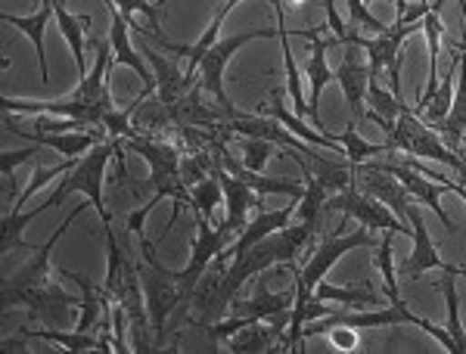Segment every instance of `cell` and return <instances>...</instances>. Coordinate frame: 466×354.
<instances>
[{
    "label": "cell",
    "instance_id": "484cf974",
    "mask_svg": "<svg viewBox=\"0 0 466 354\" xmlns=\"http://www.w3.org/2000/svg\"><path fill=\"white\" fill-rule=\"evenodd\" d=\"M25 339H41V342H54L59 345V349H66V351H75V354H81V351H100V336H94V333H78V329H54V327H25V329H19Z\"/></svg>",
    "mask_w": 466,
    "mask_h": 354
},
{
    "label": "cell",
    "instance_id": "8fae6325",
    "mask_svg": "<svg viewBox=\"0 0 466 354\" xmlns=\"http://www.w3.org/2000/svg\"><path fill=\"white\" fill-rule=\"evenodd\" d=\"M336 81L342 87V96L349 103L351 122L360 125L367 118V81H370V66L364 59V47L349 44L342 54V63L336 69Z\"/></svg>",
    "mask_w": 466,
    "mask_h": 354
},
{
    "label": "cell",
    "instance_id": "4316f807",
    "mask_svg": "<svg viewBox=\"0 0 466 354\" xmlns=\"http://www.w3.org/2000/svg\"><path fill=\"white\" fill-rule=\"evenodd\" d=\"M441 270H445V280L435 286V289L445 296V305H448L445 329L451 333V339H454L457 354H466V329H463V323H461V296H457V265H445Z\"/></svg>",
    "mask_w": 466,
    "mask_h": 354
},
{
    "label": "cell",
    "instance_id": "52a82bcc",
    "mask_svg": "<svg viewBox=\"0 0 466 354\" xmlns=\"http://www.w3.org/2000/svg\"><path fill=\"white\" fill-rule=\"evenodd\" d=\"M323 212H342L345 217H355V221H360L370 230H392L398 237L413 239V228H408V224H404L392 208L382 206L380 199H373V196H367L364 190H358L355 184L345 187V190L329 193L327 202H323Z\"/></svg>",
    "mask_w": 466,
    "mask_h": 354
},
{
    "label": "cell",
    "instance_id": "ab89813d",
    "mask_svg": "<svg viewBox=\"0 0 466 354\" xmlns=\"http://www.w3.org/2000/svg\"><path fill=\"white\" fill-rule=\"evenodd\" d=\"M395 10H398V16H401V13L408 10V0H395Z\"/></svg>",
    "mask_w": 466,
    "mask_h": 354
},
{
    "label": "cell",
    "instance_id": "f546056e",
    "mask_svg": "<svg viewBox=\"0 0 466 354\" xmlns=\"http://www.w3.org/2000/svg\"><path fill=\"white\" fill-rule=\"evenodd\" d=\"M215 171V149H190L187 156H180V177H184V187L193 190L199 180H206Z\"/></svg>",
    "mask_w": 466,
    "mask_h": 354
},
{
    "label": "cell",
    "instance_id": "8992f818",
    "mask_svg": "<svg viewBox=\"0 0 466 354\" xmlns=\"http://www.w3.org/2000/svg\"><path fill=\"white\" fill-rule=\"evenodd\" d=\"M87 206H90V202H87ZM87 206L75 208V212L66 217L63 224H59V230L44 246H32V255H28V258L22 261L19 268H4V311L16 308V298L22 296V292L35 289V286L47 283L50 277H54V270H50V252H54V246L59 243V239H63V233L69 230V224L78 221V217L85 215Z\"/></svg>",
    "mask_w": 466,
    "mask_h": 354
},
{
    "label": "cell",
    "instance_id": "f35d334b",
    "mask_svg": "<svg viewBox=\"0 0 466 354\" xmlns=\"http://www.w3.org/2000/svg\"><path fill=\"white\" fill-rule=\"evenodd\" d=\"M329 342H333L336 351H358L360 349V339L355 327H329L327 329Z\"/></svg>",
    "mask_w": 466,
    "mask_h": 354
},
{
    "label": "cell",
    "instance_id": "836d02e7",
    "mask_svg": "<svg viewBox=\"0 0 466 354\" xmlns=\"http://www.w3.org/2000/svg\"><path fill=\"white\" fill-rule=\"evenodd\" d=\"M75 168V162L69 159V162H59V165H50V168H44V165H37V168L32 171V180L25 184V190H22L19 196H16V202H13V212H22L25 208V202L32 199V196L41 190L44 184H50L56 175H66V171H72Z\"/></svg>",
    "mask_w": 466,
    "mask_h": 354
},
{
    "label": "cell",
    "instance_id": "5b68a950",
    "mask_svg": "<svg viewBox=\"0 0 466 354\" xmlns=\"http://www.w3.org/2000/svg\"><path fill=\"white\" fill-rule=\"evenodd\" d=\"M277 28L270 25H261V28H252V32H239L233 37H224V41H215L212 47L206 50V56L199 59V69H197V78H199V87L208 90V94L218 100V106L228 112V118L237 116L233 103L228 100V90H224V72H228V63L239 50L246 47L249 41H258V37H274Z\"/></svg>",
    "mask_w": 466,
    "mask_h": 354
},
{
    "label": "cell",
    "instance_id": "d6a6232c",
    "mask_svg": "<svg viewBox=\"0 0 466 354\" xmlns=\"http://www.w3.org/2000/svg\"><path fill=\"white\" fill-rule=\"evenodd\" d=\"M392 230H382V239L377 246V255H373V265L380 268L382 283H386L389 301H401V292H398V277H395V265H392Z\"/></svg>",
    "mask_w": 466,
    "mask_h": 354
},
{
    "label": "cell",
    "instance_id": "277c9868",
    "mask_svg": "<svg viewBox=\"0 0 466 354\" xmlns=\"http://www.w3.org/2000/svg\"><path fill=\"white\" fill-rule=\"evenodd\" d=\"M122 147H125L122 137H109V140L96 143L90 153H85V159L75 165L72 175L56 187V193H54L56 206H63L66 193H85L87 202L96 208V215H100V224H112V215L106 212V196H103V180H106V165L116 159V153Z\"/></svg>",
    "mask_w": 466,
    "mask_h": 354
},
{
    "label": "cell",
    "instance_id": "60d3db41",
    "mask_svg": "<svg viewBox=\"0 0 466 354\" xmlns=\"http://www.w3.org/2000/svg\"><path fill=\"white\" fill-rule=\"evenodd\" d=\"M457 277H466V265H457Z\"/></svg>",
    "mask_w": 466,
    "mask_h": 354
},
{
    "label": "cell",
    "instance_id": "9a60e30c",
    "mask_svg": "<svg viewBox=\"0 0 466 354\" xmlns=\"http://www.w3.org/2000/svg\"><path fill=\"white\" fill-rule=\"evenodd\" d=\"M329 47H333V41H320V35H318V37H311V59H308L305 75H308V122L318 127L320 134L333 137V134L327 131V125H323L320 109H318L323 87H327L329 81L336 78V72L329 69V63H327V50H329ZM333 140H336V137H333Z\"/></svg>",
    "mask_w": 466,
    "mask_h": 354
},
{
    "label": "cell",
    "instance_id": "ba28073f",
    "mask_svg": "<svg viewBox=\"0 0 466 354\" xmlns=\"http://www.w3.org/2000/svg\"><path fill=\"white\" fill-rule=\"evenodd\" d=\"M16 305L25 308L32 323H44V327H54V329H69L72 311L81 308V298H72L69 292L63 289V283H59L56 277H50L47 283L22 292L16 298Z\"/></svg>",
    "mask_w": 466,
    "mask_h": 354
},
{
    "label": "cell",
    "instance_id": "7c38bea8",
    "mask_svg": "<svg viewBox=\"0 0 466 354\" xmlns=\"http://www.w3.org/2000/svg\"><path fill=\"white\" fill-rule=\"evenodd\" d=\"M239 0H224L221 6H218V13H215V19L208 22V28L199 35V41L193 44V47H187V44H175V41H168V37H162L159 32H147V28H140V37H147V41H153V44H159V47L165 50H171V54H177V56H187V75H193L197 78V69H199V59L206 56V50L212 47V44L218 41V32H221V25H224V19L230 16V10L237 6ZM289 6H308V0H289Z\"/></svg>",
    "mask_w": 466,
    "mask_h": 354
},
{
    "label": "cell",
    "instance_id": "83f0119b",
    "mask_svg": "<svg viewBox=\"0 0 466 354\" xmlns=\"http://www.w3.org/2000/svg\"><path fill=\"white\" fill-rule=\"evenodd\" d=\"M47 208H56V199L50 196L47 202H44L41 208H35V212H6L4 215V239H0V252H4V258H10L16 248H32L28 243H22V230L28 228V224L35 221V217H41Z\"/></svg>",
    "mask_w": 466,
    "mask_h": 354
},
{
    "label": "cell",
    "instance_id": "b9f144b4",
    "mask_svg": "<svg viewBox=\"0 0 466 354\" xmlns=\"http://www.w3.org/2000/svg\"><path fill=\"white\" fill-rule=\"evenodd\" d=\"M364 4H380V0H364Z\"/></svg>",
    "mask_w": 466,
    "mask_h": 354
},
{
    "label": "cell",
    "instance_id": "cb8c5ba5",
    "mask_svg": "<svg viewBox=\"0 0 466 354\" xmlns=\"http://www.w3.org/2000/svg\"><path fill=\"white\" fill-rule=\"evenodd\" d=\"M314 298L320 301H336V305H345L349 311H367V308L380 305V292L373 289V283H355V286H333V283H318L314 289Z\"/></svg>",
    "mask_w": 466,
    "mask_h": 354
},
{
    "label": "cell",
    "instance_id": "e0dca14e",
    "mask_svg": "<svg viewBox=\"0 0 466 354\" xmlns=\"http://www.w3.org/2000/svg\"><path fill=\"white\" fill-rule=\"evenodd\" d=\"M283 96H287V94H283V87H274V90H270L268 100L261 103L258 116L277 118V122L287 125L292 134H299V137L308 140L311 147H320V149H333V153H342V143H339V140H333V137H327V134H320L318 127H308L302 116H296V112H289V109H287V100H283Z\"/></svg>",
    "mask_w": 466,
    "mask_h": 354
},
{
    "label": "cell",
    "instance_id": "30bf717a",
    "mask_svg": "<svg viewBox=\"0 0 466 354\" xmlns=\"http://www.w3.org/2000/svg\"><path fill=\"white\" fill-rule=\"evenodd\" d=\"M215 180L221 184V190H224V206H228V215H224V221H221V230L224 233H230V237H237L239 230L246 228V217H249V212L255 208V212H261L265 208V202H261V196L252 190L246 180H239V177H233L228 168H224L221 162L215 159Z\"/></svg>",
    "mask_w": 466,
    "mask_h": 354
},
{
    "label": "cell",
    "instance_id": "1f68e13d",
    "mask_svg": "<svg viewBox=\"0 0 466 354\" xmlns=\"http://www.w3.org/2000/svg\"><path fill=\"white\" fill-rule=\"evenodd\" d=\"M451 54H454V66H451V72L445 75V81L439 85V90H435V96H432V103L426 106V122L430 125H439L441 118L448 116V109H451V100H454V81H457V47H451Z\"/></svg>",
    "mask_w": 466,
    "mask_h": 354
},
{
    "label": "cell",
    "instance_id": "e575fe53",
    "mask_svg": "<svg viewBox=\"0 0 466 354\" xmlns=\"http://www.w3.org/2000/svg\"><path fill=\"white\" fill-rule=\"evenodd\" d=\"M237 137V134H233ZM239 149H243V165L249 171H265L268 159L274 156V143L261 140V137H239Z\"/></svg>",
    "mask_w": 466,
    "mask_h": 354
},
{
    "label": "cell",
    "instance_id": "d4e9b609",
    "mask_svg": "<svg viewBox=\"0 0 466 354\" xmlns=\"http://www.w3.org/2000/svg\"><path fill=\"white\" fill-rule=\"evenodd\" d=\"M308 159V168L314 171V177L327 187V193H336V190H345V187L355 184V165H342V162H333L327 156H320L318 149H308L302 153Z\"/></svg>",
    "mask_w": 466,
    "mask_h": 354
},
{
    "label": "cell",
    "instance_id": "2e32d148",
    "mask_svg": "<svg viewBox=\"0 0 466 354\" xmlns=\"http://www.w3.org/2000/svg\"><path fill=\"white\" fill-rule=\"evenodd\" d=\"M457 47V90H454V100H451L448 116L441 118L439 125H430L439 131V137L448 143L454 153H461L463 140H466V41L454 44Z\"/></svg>",
    "mask_w": 466,
    "mask_h": 354
},
{
    "label": "cell",
    "instance_id": "ffe728a7",
    "mask_svg": "<svg viewBox=\"0 0 466 354\" xmlns=\"http://www.w3.org/2000/svg\"><path fill=\"white\" fill-rule=\"evenodd\" d=\"M6 131L16 134V137H22V140L37 143V147L56 149V153L69 156V159H75V156H81V153H90L96 143H103L100 127H94V131H69V134H37V131H19L16 125L6 122Z\"/></svg>",
    "mask_w": 466,
    "mask_h": 354
},
{
    "label": "cell",
    "instance_id": "7402d4cb",
    "mask_svg": "<svg viewBox=\"0 0 466 354\" xmlns=\"http://www.w3.org/2000/svg\"><path fill=\"white\" fill-rule=\"evenodd\" d=\"M144 50H147V59L153 63V69H156V87H159V96H156V100H159V103L171 106V103H177L180 96H187L193 87H197L199 78L180 72L175 63H168L165 56H159L153 47H144Z\"/></svg>",
    "mask_w": 466,
    "mask_h": 354
},
{
    "label": "cell",
    "instance_id": "f1b7e54d",
    "mask_svg": "<svg viewBox=\"0 0 466 354\" xmlns=\"http://www.w3.org/2000/svg\"><path fill=\"white\" fill-rule=\"evenodd\" d=\"M339 143H342V153H345V159H349L351 165H364L370 156H380V153H392L389 149V143L382 140V143H370V140H364L358 134V125L351 122L349 127L342 131V137H339Z\"/></svg>",
    "mask_w": 466,
    "mask_h": 354
},
{
    "label": "cell",
    "instance_id": "5bb4252c",
    "mask_svg": "<svg viewBox=\"0 0 466 354\" xmlns=\"http://www.w3.org/2000/svg\"><path fill=\"white\" fill-rule=\"evenodd\" d=\"M423 32L420 25H408V22H392L389 32L382 35H370L364 37V56H367V66H370V75L382 78V72H389L392 66H404V41L410 35Z\"/></svg>",
    "mask_w": 466,
    "mask_h": 354
},
{
    "label": "cell",
    "instance_id": "44dd1931",
    "mask_svg": "<svg viewBox=\"0 0 466 354\" xmlns=\"http://www.w3.org/2000/svg\"><path fill=\"white\" fill-rule=\"evenodd\" d=\"M56 19L54 13V0H41V6H37V13L32 16H13V13H0V22H6V25H13L16 32H22L32 41L35 54H37V69H41V78L44 85L50 81V69H47V54H44V32H47V22Z\"/></svg>",
    "mask_w": 466,
    "mask_h": 354
},
{
    "label": "cell",
    "instance_id": "ac0fdd59",
    "mask_svg": "<svg viewBox=\"0 0 466 354\" xmlns=\"http://www.w3.org/2000/svg\"><path fill=\"white\" fill-rule=\"evenodd\" d=\"M296 305V289L287 292H270L268 289V277L261 274L258 283H255V296L249 298H233L230 301V314H243V318L252 320H268L280 311H289Z\"/></svg>",
    "mask_w": 466,
    "mask_h": 354
},
{
    "label": "cell",
    "instance_id": "8d00e7d4",
    "mask_svg": "<svg viewBox=\"0 0 466 354\" xmlns=\"http://www.w3.org/2000/svg\"><path fill=\"white\" fill-rule=\"evenodd\" d=\"M32 131L37 134H69V131H94L96 125L81 122V118H66V116H35Z\"/></svg>",
    "mask_w": 466,
    "mask_h": 354
},
{
    "label": "cell",
    "instance_id": "603a6c76",
    "mask_svg": "<svg viewBox=\"0 0 466 354\" xmlns=\"http://www.w3.org/2000/svg\"><path fill=\"white\" fill-rule=\"evenodd\" d=\"M54 13H56L59 32H63V37L69 41V50H72V56H75V72H78V81H81L90 72L87 69V56H85L90 16H75V13L66 10V0H54Z\"/></svg>",
    "mask_w": 466,
    "mask_h": 354
},
{
    "label": "cell",
    "instance_id": "9c48e42d",
    "mask_svg": "<svg viewBox=\"0 0 466 354\" xmlns=\"http://www.w3.org/2000/svg\"><path fill=\"white\" fill-rule=\"evenodd\" d=\"M4 109L6 112H19V116H66V118H81V122H90L100 127L103 118L109 112H116V103L112 96L100 103H85L75 100V96H56V100H13V96H4Z\"/></svg>",
    "mask_w": 466,
    "mask_h": 354
},
{
    "label": "cell",
    "instance_id": "6da1fadb",
    "mask_svg": "<svg viewBox=\"0 0 466 354\" xmlns=\"http://www.w3.org/2000/svg\"><path fill=\"white\" fill-rule=\"evenodd\" d=\"M125 147L134 149V153L144 156V159L149 162V187H153V199L127 215L125 230L144 237V221L149 217V212H153L162 199H171L175 202V208H171L168 228H165V233H162V237H168V230L175 228L177 217H180V208L190 206V190H187L184 177H180V156H184L180 149L184 147H180L177 140L156 137V134H137V137L125 140Z\"/></svg>",
    "mask_w": 466,
    "mask_h": 354
},
{
    "label": "cell",
    "instance_id": "d6986e66",
    "mask_svg": "<svg viewBox=\"0 0 466 354\" xmlns=\"http://www.w3.org/2000/svg\"><path fill=\"white\" fill-rule=\"evenodd\" d=\"M408 224L413 228V252L404 258L401 274L410 277V280H420L426 270L445 268V261H441L439 252H435V243H432L430 230H426V221H423V215H420V206H413L408 212Z\"/></svg>",
    "mask_w": 466,
    "mask_h": 354
},
{
    "label": "cell",
    "instance_id": "7a4b0ae2",
    "mask_svg": "<svg viewBox=\"0 0 466 354\" xmlns=\"http://www.w3.org/2000/svg\"><path fill=\"white\" fill-rule=\"evenodd\" d=\"M140 255L144 261L137 265L140 270V283H144L147 292V308H149V323H153V336L156 345H165L168 333L175 336L177 342V329L190 320L193 311V292L197 286H190L180 277V270H168L156 258V246L147 243L140 237Z\"/></svg>",
    "mask_w": 466,
    "mask_h": 354
},
{
    "label": "cell",
    "instance_id": "74e56055",
    "mask_svg": "<svg viewBox=\"0 0 466 354\" xmlns=\"http://www.w3.org/2000/svg\"><path fill=\"white\" fill-rule=\"evenodd\" d=\"M116 6H118V13L131 22V25H134V16H137V13H144L149 28H153V32H159V25H162V6L159 4H149V0H116Z\"/></svg>",
    "mask_w": 466,
    "mask_h": 354
},
{
    "label": "cell",
    "instance_id": "4fadbf2b",
    "mask_svg": "<svg viewBox=\"0 0 466 354\" xmlns=\"http://www.w3.org/2000/svg\"><path fill=\"white\" fill-rule=\"evenodd\" d=\"M370 165H377V168H382V171H392V175L410 190V196L417 199V206L432 208L435 217H439V221L445 224V230L448 233H457V224L451 221V215L445 212V206H441V193L451 190L448 180H432V177L420 175V171H413V168H408V165H401V162H389V165L370 162Z\"/></svg>",
    "mask_w": 466,
    "mask_h": 354
},
{
    "label": "cell",
    "instance_id": "d590c367",
    "mask_svg": "<svg viewBox=\"0 0 466 354\" xmlns=\"http://www.w3.org/2000/svg\"><path fill=\"white\" fill-rule=\"evenodd\" d=\"M345 4H349V25L355 28V32H367V35H382V32H389L386 22L373 16V13L367 10L364 0H345Z\"/></svg>",
    "mask_w": 466,
    "mask_h": 354
},
{
    "label": "cell",
    "instance_id": "4dcf8cb0",
    "mask_svg": "<svg viewBox=\"0 0 466 354\" xmlns=\"http://www.w3.org/2000/svg\"><path fill=\"white\" fill-rule=\"evenodd\" d=\"M224 199V190L221 184L215 180V175H208L206 180H199L197 187L190 190V208L208 221H215V212H218V202Z\"/></svg>",
    "mask_w": 466,
    "mask_h": 354
},
{
    "label": "cell",
    "instance_id": "3957f363",
    "mask_svg": "<svg viewBox=\"0 0 466 354\" xmlns=\"http://www.w3.org/2000/svg\"><path fill=\"white\" fill-rule=\"evenodd\" d=\"M386 143H389V149H401V153L413 156V159H430V162L448 165V168L457 171V177L466 180V159L463 156L454 153V149L439 137L435 127L420 122V116L410 106L401 109V116H398V122H395V131L389 134Z\"/></svg>",
    "mask_w": 466,
    "mask_h": 354
}]
</instances>
